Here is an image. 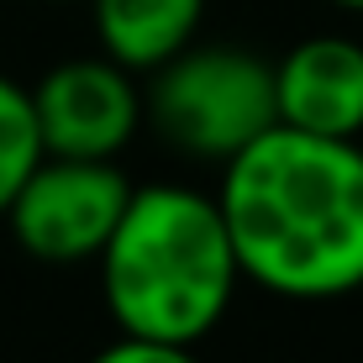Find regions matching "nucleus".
<instances>
[{
    "label": "nucleus",
    "mask_w": 363,
    "mask_h": 363,
    "mask_svg": "<svg viewBox=\"0 0 363 363\" xmlns=\"http://www.w3.org/2000/svg\"><path fill=\"white\" fill-rule=\"evenodd\" d=\"M221 221L242 279L284 300L363 290V143L274 121L221 164Z\"/></svg>",
    "instance_id": "obj_1"
},
{
    "label": "nucleus",
    "mask_w": 363,
    "mask_h": 363,
    "mask_svg": "<svg viewBox=\"0 0 363 363\" xmlns=\"http://www.w3.org/2000/svg\"><path fill=\"white\" fill-rule=\"evenodd\" d=\"M95 264L121 337L174 347H195L216 332L242 284L216 195L190 184H132V200Z\"/></svg>",
    "instance_id": "obj_2"
},
{
    "label": "nucleus",
    "mask_w": 363,
    "mask_h": 363,
    "mask_svg": "<svg viewBox=\"0 0 363 363\" xmlns=\"http://www.w3.org/2000/svg\"><path fill=\"white\" fill-rule=\"evenodd\" d=\"M143 116L164 132L169 147L227 164L279 121L274 64L237 43H190L153 69V84L143 90Z\"/></svg>",
    "instance_id": "obj_3"
},
{
    "label": "nucleus",
    "mask_w": 363,
    "mask_h": 363,
    "mask_svg": "<svg viewBox=\"0 0 363 363\" xmlns=\"http://www.w3.org/2000/svg\"><path fill=\"white\" fill-rule=\"evenodd\" d=\"M127 200L132 179L116 169V158L43 153V164L21 179L0 221H11V237L43 264H84L100 258Z\"/></svg>",
    "instance_id": "obj_4"
},
{
    "label": "nucleus",
    "mask_w": 363,
    "mask_h": 363,
    "mask_svg": "<svg viewBox=\"0 0 363 363\" xmlns=\"http://www.w3.org/2000/svg\"><path fill=\"white\" fill-rule=\"evenodd\" d=\"M43 153L116 158L143 127V90L116 58H69L32 84Z\"/></svg>",
    "instance_id": "obj_5"
},
{
    "label": "nucleus",
    "mask_w": 363,
    "mask_h": 363,
    "mask_svg": "<svg viewBox=\"0 0 363 363\" xmlns=\"http://www.w3.org/2000/svg\"><path fill=\"white\" fill-rule=\"evenodd\" d=\"M274 111L316 137H363V43L316 32L274 64Z\"/></svg>",
    "instance_id": "obj_6"
},
{
    "label": "nucleus",
    "mask_w": 363,
    "mask_h": 363,
    "mask_svg": "<svg viewBox=\"0 0 363 363\" xmlns=\"http://www.w3.org/2000/svg\"><path fill=\"white\" fill-rule=\"evenodd\" d=\"M95 43L132 74H153L190 48L206 21V0H90Z\"/></svg>",
    "instance_id": "obj_7"
},
{
    "label": "nucleus",
    "mask_w": 363,
    "mask_h": 363,
    "mask_svg": "<svg viewBox=\"0 0 363 363\" xmlns=\"http://www.w3.org/2000/svg\"><path fill=\"white\" fill-rule=\"evenodd\" d=\"M37 164H43V132H37L32 90L0 74V216Z\"/></svg>",
    "instance_id": "obj_8"
},
{
    "label": "nucleus",
    "mask_w": 363,
    "mask_h": 363,
    "mask_svg": "<svg viewBox=\"0 0 363 363\" xmlns=\"http://www.w3.org/2000/svg\"><path fill=\"white\" fill-rule=\"evenodd\" d=\"M90 363H200L195 347H174V342H143V337H121V342L100 347Z\"/></svg>",
    "instance_id": "obj_9"
},
{
    "label": "nucleus",
    "mask_w": 363,
    "mask_h": 363,
    "mask_svg": "<svg viewBox=\"0 0 363 363\" xmlns=\"http://www.w3.org/2000/svg\"><path fill=\"white\" fill-rule=\"evenodd\" d=\"M332 6H342V11H363V0H332Z\"/></svg>",
    "instance_id": "obj_10"
}]
</instances>
